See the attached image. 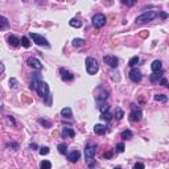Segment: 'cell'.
Listing matches in <instances>:
<instances>
[{"label": "cell", "instance_id": "277c9868", "mask_svg": "<svg viewBox=\"0 0 169 169\" xmlns=\"http://www.w3.org/2000/svg\"><path fill=\"white\" fill-rule=\"evenodd\" d=\"M36 91H37V94L41 97V98H44V99H46L50 94H49V86H48V83L46 82H44V81H40L39 83H37V87H36Z\"/></svg>", "mask_w": 169, "mask_h": 169}, {"label": "cell", "instance_id": "44dd1931", "mask_svg": "<svg viewBox=\"0 0 169 169\" xmlns=\"http://www.w3.org/2000/svg\"><path fill=\"white\" fill-rule=\"evenodd\" d=\"M155 101L161 102V103H165V102H168V97L164 95V94H156V95H155Z\"/></svg>", "mask_w": 169, "mask_h": 169}, {"label": "cell", "instance_id": "ab89813d", "mask_svg": "<svg viewBox=\"0 0 169 169\" xmlns=\"http://www.w3.org/2000/svg\"><path fill=\"white\" fill-rule=\"evenodd\" d=\"M124 5H128V7H132V5L135 4V2H127V0H123V2H122Z\"/></svg>", "mask_w": 169, "mask_h": 169}, {"label": "cell", "instance_id": "6da1fadb", "mask_svg": "<svg viewBox=\"0 0 169 169\" xmlns=\"http://www.w3.org/2000/svg\"><path fill=\"white\" fill-rule=\"evenodd\" d=\"M95 152H97V145L92 143H89L87 147L85 148V159H86V162L91 169H95L97 166V162H95Z\"/></svg>", "mask_w": 169, "mask_h": 169}, {"label": "cell", "instance_id": "7c38bea8", "mask_svg": "<svg viewBox=\"0 0 169 169\" xmlns=\"http://www.w3.org/2000/svg\"><path fill=\"white\" fill-rule=\"evenodd\" d=\"M60 73H61V78L66 81V82H70V81L74 79V74L69 73L67 70H65V69H60Z\"/></svg>", "mask_w": 169, "mask_h": 169}, {"label": "cell", "instance_id": "83f0119b", "mask_svg": "<svg viewBox=\"0 0 169 169\" xmlns=\"http://www.w3.org/2000/svg\"><path fill=\"white\" fill-rule=\"evenodd\" d=\"M0 20H2V21H0V23H2V25H0V29H2V30H4L5 28L8 27V20H7V18H5L4 16H2V17H0Z\"/></svg>", "mask_w": 169, "mask_h": 169}, {"label": "cell", "instance_id": "d4e9b609", "mask_svg": "<svg viewBox=\"0 0 169 169\" xmlns=\"http://www.w3.org/2000/svg\"><path fill=\"white\" fill-rule=\"evenodd\" d=\"M123 116H124V111L120 107H116V110H115V119H116V120H120Z\"/></svg>", "mask_w": 169, "mask_h": 169}, {"label": "cell", "instance_id": "7402d4cb", "mask_svg": "<svg viewBox=\"0 0 169 169\" xmlns=\"http://www.w3.org/2000/svg\"><path fill=\"white\" fill-rule=\"evenodd\" d=\"M69 24H70V27H73V28H81L82 27V23H81L79 20H77V18H71V20L69 21Z\"/></svg>", "mask_w": 169, "mask_h": 169}, {"label": "cell", "instance_id": "f6af8a7d", "mask_svg": "<svg viewBox=\"0 0 169 169\" xmlns=\"http://www.w3.org/2000/svg\"><path fill=\"white\" fill-rule=\"evenodd\" d=\"M166 86H168V89H169V82H168V85H166Z\"/></svg>", "mask_w": 169, "mask_h": 169}, {"label": "cell", "instance_id": "5b68a950", "mask_svg": "<svg viewBox=\"0 0 169 169\" xmlns=\"http://www.w3.org/2000/svg\"><path fill=\"white\" fill-rule=\"evenodd\" d=\"M30 39H32L39 46H45V48H50V44L48 42V40L45 37H42V34H39V33H32L30 32Z\"/></svg>", "mask_w": 169, "mask_h": 169}, {"label": "cell", "instance_id": "30bf717a", "mask_svg": "<svg viewBox=\"0 0 169 169\" xmlns=\"http://www.w3.org/2000/svg\"><path fill=\"white\" fill-rule=\"evenodd\" d=\"M143 76H141V73L139 70H136V69H132V70L129 71V79L132 81L134 83H139L140 81H141Z\"/></svg>", "mask_w": 169, "mask_h": 169}, {"label": "cell", "instance_id": "f546056e", "mask_svg": "<svg viewBox=\"0 0 169 169\" xmlns=\"http://www.w3.org/2000/svg\"><path fill=\"white\" fill-rule=\"evenodd\" d=\"M108 108H110V106L107 103H102L101 106H99V111H101L102 114H104V112H108Z\"/></svg>", "mask_w": 169, "mask_h": 169}, {"label": "cell", "instance_id": "74e56055", "mask_svg": "<svg viewBox=\"0 0 169 169\" xmlns=\"http://www.w3.org/2000/svg\"><path fill=\"white\" fill-rule=\"evenodd\" d=\"M112 155H114V153H112V151H107V152H106L103 156H104V159L110 160V159H112Z\"/></svg>", "mask_w": 169, "mask_h": 169}, {"label": "cell", "instance_id": "cb8c5ba5", "mask_svg": "<svg viewBox=\"0 0 169 169\" xmlns=\"http://www.w3.org/2000/svg\"><path fill=\"white\" fill-rule=\"evenodd\" d=\"M120 136H122V139H123V140H129L131 137H132V132H131L129 129H126V131H123Z\"/></svg>", "mask_w": 169, "mask_h": 169}, {"label": "cell", "instance_id": "1f68e13d", "mask_svg": "<svg viewBox=\"0 0 169 169\" xmlns=\"http://www.w3.org/2000/svg\"><path fill=\"white\" fill-rule=\"evenodd\" d=\"M21 45L24 48H29L30 46V42L28 40V37H21Z\"/></svg>", "mask_w": 169, "mask_h": 169}, {"label": "cell", "instance_id": "8992f818", "mask_svg": "<svg viewBox=\"0 0 169 169\" xmlns=\"http://www.w3.org/2000/svg\"><path fill=\"white\" fill-rule=\"evenodd\" d=\"M141 116H143V111L137 107L136 104L131 106V114H129V120L131 122H139L141 120Z\"/></svg>", "mask_w": 169, "mask_h": 169}, {"label": "cell", "instance_id": "8d00e7d4", "mask_svg": "<svg viewBox=\"0 0 169 169\" xmlns=\"http://www.w3.org/2000/svg\"><path fill=\"white\" fill-rule=\"evenodd\" d=\"M144 168H145V165H144L143 162H136L134 165V169H144Z\"/></svg>", "mask_w": 169, "mask_h": 169}, {"label": "cell", "instance_id": "ffe728a7", "mask_svg": "<svg viewBox=\"0 0 169 169\" xmlns=\"http://www.w3.org/2000/svg\"><path fill=\"white\" fill-rule=\"evenodd\" d=\"M161 78H162L161 71H159V73H153L152 76L149 77V79H151V82H152V83H159V81H161Z\"/></svg>", "mask_w": 169, "mask_h": 169}, {"label": "cell", "instance_id": "7bdbcfd3", "mask_svg": "<svg viewBox=\"0 0 169 169\" xmlns=\"http://www.w3.org/2000/svg\"><path fill=\"white\" fill-rule=\"evenodd\" d=\"M29 148H30V149H37V145H36V144H30Z\"/></svg>", "mask_w": 169, "mask_h": 169}, {"label": "cell", "instance_id": "52a82bcc", "mask_svg": "<svg viewBox=\"0 0 169 169\" xmlns=\"http://www.w3.org/2000/svg\"><path fill=\"white\" fill-rule=\"evenodd\" d=\"M106 24V16L102 13H97L92 17V25L95 28H102Z\"/></svg>", "mask_w": 169, "mask_h": 169}, {"label": "cell", "instance_id": "60d3db41", "mask_svg": "<svg viewBox=\"0 0 169 169\" xmlns=\"http://www.w3.org/2000/svg\"><path fill=\"white\" fill-rule=\"evenodd\" d=\"M160 85H168V81H166L165 78H161V81H160Z\"/></svg>", "mask_w": 169, "mask_h": 169}, {"label": "cell", "instance_id": "ac0fdd59", "mask_svg": "<svg viewBox=\"0 0 169 169\" xmlns=\"http://www.w3.org/2000/svg\"><path fill=\"white\" fill-rule=\"evenodd\" d=\"M62 136L64 137H74L76 136V132H74V129H71L70 127H66L62 131Z\"/></svg>", "mask_w": 169, "mask_h": 169}, {"label": "cell", "instance_id": "5bb4252c", "mask_svg": "<svg viewBox=\"0 0 169 169\" xmlns=\"http://www.w3.org/2000/svg\"><path fill=\"white\" fill-rule=\"evenodd\" d=\"M107 131H108V128L103 126V124H95V126H94V132L97 135H104Z\"/></svg>", "mask_w": 169, "mask_h": 169}, {"label": "cell", "instance_id": "d6a6232c", "mask_svg": "<svg viewBox=\"0 0 169 169\" xmlns=\"http://www.w3.org/2000/svg\"><path fill=\"white\" fill-rule=\"evenodd\" d=\"M101 119H102V120H104V122H110L111 120V114H110V112H104V114L101 115Z\"/></svg>", "mask_w": 169, "mask_h": 169}, {"label": "cell", "instance_id": "d6986e66", "mask_svg": "<svg viewBox=\"0 0 169 169\" xmlns=\"http://www.w3.org/2000/svg\"><path fill=\"white\" fill-rule=\"evenodd\" d=\"M8 42H9V45H11V46H15V48H16V46L20 45L21 40H18L16 36H9V37H8Z\"/></svg>", "mask_w": 169, "mask_h": 169}, {"label": "cell", "instance_id": "3957f363", "mask_svg": "<svg viewBox=\"0 0 169 169\" xmlns=\"http://www.w3.org/2000/svg\"><path fill=\"white\" fill-rule=\"evenodd\" d=\"M86 70L87 73L90 74V76H94V74H97L98 70H99V64L95 58L92 57H87L86 58Z\"/></svg>", "mask_w": 169, "mask_h": 169}, {"label": "cell", "instance_id": "ee69618b", "mask_svg": "<svg viewBox=\"0 0 169 169\" xmlns=\"http://www.w3.org/2000/svg\"><path fill=\"white\" fill-rule=\"evenodd\" d=\"M114 169H122V168H120V166H115Z\"/></svg>", "mask_w": 169, "mask_h": 169}, {"label": "cell", "instance_id": "7a4b0ae2", "mask_svg": "<svg viewBox=\"0 0 169 169\" xmlns=\"http://www.w3.org/2000/svg\"><path fill=\"white\" fill-rule=\"evenodd\" d=\"M159 16V13L156 11H147L143 12L140 16L136 17V24H141V23H147V21H152L156 17Z\"/></svg>", "mask_w": 169, "mask_h": 169}, {"label": "cell", "instance_id": "836d02e7", "mask_svg": "<svg viewBox=\"0 0 169 169\" xmlns=\"http://www.w3.org/2000/svg\"><path fill=\"white\" fill-rule=\"evenodd\" d=\"M9 87L11 89H17V79L11 78L9 79Z\"/></svg>", "mask_w": 169, "mask_h": 169}, {"label": "cell", "instance_id": "f1b7e54d", "mask_svg": "<svg viewBox=\"0 0 169 169\" xmlns=\"http://www.w3.org/2000/svg\"><path fill=\"white\" fill-rule=\"evenodd\" d=\"M73 45L74 46H82V45H85V40L83 39H74Z\"/></svg>", "mask_w": 169, "mask_h": 169}, {"label": "cell", "instance_id": "2e32d148", "mask_svg": "<svg viewBox=\"0 0 169 169\" xmlns=\"http://www.w3.org/2000/svg\"><path fill=\"white\" fill-rule=\"evenodd\" d=\"M151 69H152V71H153V73H159V71H161V69H162L161 61L155 60V61L152 62V65H151Z\"/></svg>", "mask_w": 169, "mask_h": 169}, {"label": "cell", "instance_id": "8fae6325", "mask_svg": "<svg viewBox=\"0 0 169 169\" xmlns=\"http://www.w3.org/2000/svg\"><path fill=\"white\" fill-rule=\"evenodd\" d=\"M27 64H28L30 67L36 69V70H41V69H42V64H41V62H40L39 60H37V58H34V57L29 58V60L27 61Z\"/></svg>", "mask_w": 169, "mask_h": 169}, {"label": "cell", "instance_id": "4316f807", "mask_svg": "<svg viewBox=\"0 0 169 169\" xmlns=\"http://www.w3.org/2000/svg\"><path fill=\"white\" fill-rule=\"evenodd\" d=\"M58 152L61 155H67V145L66 144H60L58 145Z\"/></svg>", "mask_w": 169, "mask_h": 169}, {"label": "cell", "instance_id": "9a60e30c", "mask_svg": "<svg viewBox=\"0 0 169 169\" xmlns=\"http://www.w3.org/2000/svg\"><path fill=\"white\" fill-rule=\"evenodd\" d=\"M81 157V152L79 151H71L70 153H67V160L71 162H77Z\"/></svg>", "mask_w": 169, "mask_h": 169}, {"label": "cell", "instance_id": "d590c367", "mask_svg": "<svg viewBox=\"0 0 169 169\" xmlns=\"http://www.w3.org/2000/svg\"><path fill=\"white\" fill-rule=\"evenodd\" d=\"M116 151L118 152H124V144L123 143H119L116 145Z\"/></svg>", "mask_w": 169, "mask_h": 169}, {"label": "cell", "instance_id": "484cf974", "mask_svg": "<svg viewBox=\"0 0 169 169\" xmlns=\"http://www.w3.org/2000/svg\"><path fill=\"white\" fill-rule=\"evenodd\" d=\"M139 61H140V58L137 57V55H134V57L128 61V65H129L131 67H134V66H136L137 64H139Z\"/></svg>", "mask_w": 169, "mask_h": 169}, {"label": "cell", "instance_id": "9c48e42d", "mask_svg": "<svg viewBox=\"0 0 169 169\" xmlns=\"http://www.w3.org/2000/svg\"><path fill=\"white\" fill-rule=\"evenodd\" d=\"M103 61H104V64L108 65L110 67H118V65H119V60L115 57V55H110V54L104 55Z\"/></svg>", "mask_w": 169, "mask_h": 169}, {"label": "cell", "instance_id": "4fadbf2b", "mask_svg": "<svg viewBox=\"0 0 169 169\" xmlns=\"http://www.w3.org/2000/svg\"><path fill=\"white\" fill-rule=\"evenodd\" d=\"M40 81H41V74H40V73H33V76H32V81H30V89L36 90L37 83H39Z\"/></svg>", "mask_w": 169, "mask_h": 169}, {"label": "cell", "instance_id": "e0dca14e", "mask_svg": "<svg viewBox=\"0 0 169 169\" xmlns=\"http://www.w3.org/2000/svg\"><path fill=\"white\" fill-rule=\"evenodd\" d=\"M61 115L64 116L65 119H71V118H73V111H71L70 107H65V108H62Z\"/></svg>", "mask_w": 169, "mask_h": 169}, {"label": "cell", "instance_id": "e575fe53", "mask_svg": "<svg viewBox=\"0 0 169 169\" xmlns=\"http://www.w3.org/2000/svg\"><path fill=\"white\" fill-rule=\"evenodd\" d=\"M39 152H40V155H41V156H45V155H48V153H49V148H48V147H41Z\"/></svg>", "mask_w": 169, "mask_h": 169}, {"label": "cell", "instance_id": "f35d334b", "mask_svg": "<svg viewBox=\"0 0 169 169\" xmlns=\"http://www.w3.org/2000/svg\"><path fill=\"white\" fill-rule=\"evenodd\" d=\"M7 147H12V149H18V144H16V143H8Z\"/></svg>", "mask_w": 169, "mask_h": 169}, {"label": "cell", "instance_id": "ba28073f", "mask_svg": "<svg viewBox=\"0 0 169 169\" xmlns=\"http://www.w3.org/2000/svg\"><path fill=\"white\" fill-rule=\"evenodd\" d=\"M107 98H108V92L106 91V89H103L102 86H99L95 91V99L99 102H102V101H106Z\"/></svg>", "mask_w": 169, "mask_h": 169}, {"label": "cell", "instance_id": "b9f144b4", "mask_svg": "<svg viewBox=\"0 0 169 169\" xmlns=\"http://www.w3.org/2000/svg\"><path fill=\"white\" fill-rule=\"evenodd\" d=\"M159 15H160V16H161L162 18H166V17H168V15L165 13V12H160V13H159Z\"/></svg>", "mask_w": 169, "mask_h": 169}, {"label": "cell", "instance_id": "603a6c76", "mask_svg": "<svg viewBox=\"0 0 169 169\" xmlns=\"http://www.w3.org/2000/svg\"><path fill=\"white\" fill-rule=\"evenodd\" d=\"M40 168L41 169H52V162L49 160H42L40 164Z\"/></svg>", "mask_w": 169, "mask_h": 169}, {"label": "cell", "instance_id": "4dcf8cb0", "mask_svg": "<svg viewBox=\"0 0 169 169\" xmlns=\"http://www.w3.org/2000/svg\"><path fill=\"white\" fill-rule=\"evenodd\" d=\"M39 123L40 124H42V126H45V128H49V127H52V124H50V122L49 120H46V119H39Z\"/></svg>", "mask_w": 169, "mask_h": 169}]
</instances>
